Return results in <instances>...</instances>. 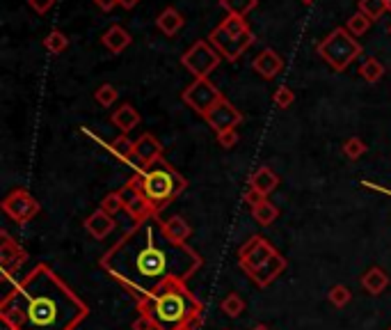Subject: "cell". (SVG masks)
<instances>
[{
	"label": "cell",
	"mask_w": 391,
	"mask_h": 330,
	"mask_svg": "<svg viewBox=\"0 0 391 330\" xmlns=\"http://www.w3.org/2000/svg\"><path fill=\"white\" fill-rule=\"evenodd\" d=\"M204 259L188 243H177L165 234L158 216L135 223L115 246L103 253L99 266L117 280L135 301L151 296L170 280L188 282Z\"/></svg>",
	"instance_id": "6da1fadb"
},
{
	"label": "cell",
	"mask_w": 391,
	"mask_h": 330,
	"mask_svg": "<svg viewBox=\"0 0 391 330\" xmlns=\"http://www.w3.org/2000/svg\"><path fill=\"white\" fill-rule=\"evenodd\" d=\"M87 315V303L48 264L16 280L0 303L7 330H76Z\"/></svg>",
	"instance_id": "7a4b0ae2"
},
{
	"label": "cell",
	"mask_w": 391,
	"mask_h": 330,
	"mask_svg": "<svg viewBox=\"0 0 391 330\" xmlns=\"http://www.w3.org/2000/svg\"><path fill=\"white\" fill-rule=\"evenodd\" d=\"M137 303V312L153 319L158 330H184L195 328L202 319L204 305L184 280H170L151 296Z\"/></svg>",
	"instance_id": "3957f363"
},
{
	"label": "cell",
	"mask_w": 391,
	"mask_h": 330,
	"mask_svg": "<svg viewBox=\"0 0 391 330\" xmlns=\"http://www.w3.org/2000/svg\"><path fill=\"white\" fill-rule=\"evenodd\" d=\"M133 177L137 181L140 193L144 195L146 202L153 206L156 213L167 209L174 199L188 188L186 177L174 170V165H170L165 159L149 165V168H137Z\"/></svg>",
	"instance_id": "277c9868"
},
{
	"label": "cell",
	"mask_w": 391,
	"mask_h": 330,
	"mask_svg": "<svg viewBox=\"0 0 391 330\" xmlns=\"http://www.w3.org/2000/svg\"><path fill=\"white\" fill-rule=\"evenodd\" d=\"M238 266L256 286H268L286 271L289 262L266 237L254 234L238 248Z\"/></svg>",
	"instance_id": "5b68a950"
},
{
	"label": "cell",
	"mask_w": 391,
	"mask_h": 330,
	"mask_svg": "<svg viewBox=\"0 0 391 330\" xmlns=\"http://www.w3.org/2000/svg\"><path fill=\"white\" fill-rule=\"evenodd\" d=\"M208 41L213 48L229 62H238V58L254 44V32L249 30L245 16H233L227 14L220 25H215L208 34Z\"/></svg>",
	"instance_id": "8992f818"
},
{
	"label": "cell",
	"mask_w": 391,
	"mask_h": 330,
	"mask_svg": "<svg viewBox=\"0 0 391 330\" xmlns=\"http://www.w3.org/2000/svg\"><path fill=\"white\" fill-rule=\"evenodd\" d=\"M316 51L334 72H345L362 55V44L355 39V34L348 32V28L338 25L325 39L318 41Z\"/></svg>",
	"instance_id": "52a82bcc"
},
{
	"label": "cell",
	"mask_w": 391,
	"mask_h": 330,
	"mask_svg": "<svg viewBox=\"0 0 391 330\" xmlns=\"http://www.w3.org/2000/svg\"><path fill=\"white\" fill-rule=\"evenodd\" d=\"M222 55L213 48L211 41L199 39L190 46L184 55H181V65H184L195 78H208L213 69L220 65Z\"/></svg>",
	"instance_id": "ba28073f"
},
{
	"label": "cell",
	"mask_w": 391,
	"mask_h": 330,
	"mask_svg": "<svg viewBox=\"0 0 391 330\" xmlns=\"http://www.w3.org/2000/svg\"><path fill=\"white\" fill-rule=\"evenodd\" d=\"M220 99H224V94L217 90L215 85L208 81V78H195V81L190 83L184 92H181V101H184L186 106L193 108L195 112H199L202 117Z\"/></svg>",
	"instance_id": "9c48e42d"
},
{
	"label": "cell",
	"mask_w": 391,
	"mask_h": 330,
	"mask_svg": "<svg viewBox=\"0 0 391 330\" xmlns=\"http://www.w3.org/2000/svg\"><path fill=\"white\" fill-rule=\"evenodd\" d=\"M3 211L10 216L14 223H30L32 218H37V213L41 211V204L37 202L28 188H14L10 195L3 199Z\"/></svg>",
	"instance_id": "30bf717a"
},
{
	"label": "cell",
	"mask_w": 391,
	"mask_h": 330,
	"mask_svg": "<svg viewBox=\"0 0 391 330\" xmlns=\"http://www.w3.org/2000/svg\"><path fill=\"white\" fill-rule=\"evenodd\" d=\"M206 119V124L213 128L215 136L217 133H224V131H231V128H238V124L242 121V115H240V110L233 106V103L224 97L215 103V106L211 108L204 115Z\"/></svg>",
	"instance_id": "8fae6325"
},
{
	"label": "cell",
	"mask_w": 391,
	"mask_h": 330,
	"mask_svg": "<svg viewBox=\"0 0 391 330\" xmlns=\"http://www.w3.org/2000/svg\"><path fill=\"white\" fill-rule=\"evenodd\" d=\"M119 193H121V199H124V211H126L135 223L151 218V216H158V213L153 211V206H151L149 202H146L144 195L140 193L135 177H130V179L126 181V184L119 188Z\"/></svg>",
	"instance_id": "7c38bea8"
},
{
	"label": "cell",
	"mask_w": 391,
	"mask_h": 330,
	"mask_svg": "<svg viewBox=\"0 0 391 330\" xmlns=\"http://www.w3.org/2000/svg\"><path fill=\"white\" fill-rule=\"evenodd\" d=\"M28 262V253L14 241L7 232H0V268H3L5 280H12V275Z\"/></svg>",
	"instance_id": "4fadbf2b"
},
{
	"label": "cell",
	"mask_w": 391,
	"mask_h": 330,
	"mask_svg": "<svg viewBox=\"0 0 391 330\" xmlns=\"http://www.w3.org/2000/svg\"><path fill=\"white\" fill-rule=\"evenodd\" d=\"M163 159V145L153 133H142L135 140V161L140 168H149V165L158 163Z\"/></svg>",
	"instance_id": "5bb4252c"
},
{
	"label": "cell",
	"mask_w": 391,
	"mask_h": 330,
	"mask_svg": "<svg viewBox=\"0 0 391 330\" xmlns=\"http://www.w3.org/2000/svg\"><path fill=\"white\" fill-rule=\"evenodd\" d=\"M252 67H254V72L266 78V81H273V78H277L282 72H284V60L282 55L277 53V51L273 48H263L261 53L254 58V62H252Z\"/></svg>",
	"instance_id": "9a60e30c"
},
{
	"label": "cell",
	"mask_w": 391,
	"mask_h": 330,
	"mask_svg": "<svg viewBox=\"0 0 391 330\" xmlns=\"http://www.w3.org/2000/svg\"><path fill=\"white\" fill-rule=\"evenodd\" d=\"M83 225H85V230H87V234H90L92 239L103 241V239L110 237L112 230H115V216L106 213L103 209H97L94 213L87 216Z\"/></svg>",
	"instance_id": "2e32d148"
},
{
	"label": "cell",
	"mask_w": 391,
	"mask_h": 330,
	"mask_svg": "<svg viewBox=\"0 0 391 330\" xmlns=\"http://www.w3.org/2000/svg\"><path fill=\"white\" fill-rule=\"evenodd\" d=\"M247 184H249V188H254L256 193L268 197L277 186H280V177H277L275 172L268 168V165H261L259 170L252 172V177H249Z\"/></svg>",
	"instance_id": "e0dca14e"
},
{
	"label": "cell",
	"mask_w": 391,
	"mask_h": 330,
	"mask_svg": "<svg viewBox=\"0 0 391 330\" xmlns=\"http://www.w3.org/2000/svg\"><path fill=\"white\" fill-rule=\"evenodd\" d=\"M362 286H364V291L371 293V296H380V293H385L387 286H389L387 271H382L380 266H371L369 271L362 275Z\"/></svg>",
	"instance_id": "ac0fdd59"
},
{
	"label": "cell",
	"mask_w": 391,
	"mask_h": 330,
	"mask_svg": "<svg viewBox=\"0 0 391 330\" xmlns=\"http://www.w3.org/2000/svg\"><path fill=\"white\" fill-rule=\"evenodd\" d=\"M101 41H103V46H106L110 53H121V51L124 48H128L130 46V41H133V37H130L128 34V30H124L121 28V25H110V28L103 32V37H101Z\"/></svg>",
	"instance_id": "d6986e66"
},
{
	"label": "cell",
	"mask_w": 391,
	"mask_h": 330,
	"mask_svg": "<svg viewBox=\"0 0 391 330\" xmlns=\"http://www.w3.org/2000/svg\"><path fill=\"white\" fill-rule=\"evenodd\" d=\"M110 119H112V124H115L121 133H130L137 124H140L142 117H140V112L130 106V103H121V106L112 112Z\"/></svg>",
	"instance_id": "ffe728a7"
},
{
	"label": "cell",
	"mask_w": 391,
	"mask_h": 330,
	"mask_svg": "<svg viewBox=\"0 0 391 330\" xmlns=\"http://www.w3.org/2000/svg\"><path fill=\"white\" fill-rule=\"evenodd\" d=\"M186 19L181 16V12L177 7H165V10L158 14V19H156V25H158V30L165 34V37H174L181 28H184Z\"/></svg>",
	"instance_id": "44dd1931"
},
{
	"label": "cell",
	"mask_w": 391,
	"mask_h": 330,
	"mask_svg": "<svg viewBox=\"0 0 391 330\" xmlns=\"http://www.w3.org/2000/svg\"><path fill=\"white\" fill-rule=\"evenodd\" d=\"M163 227H165V234L177 243H186L193 237V227H190L188 220H184L181 216H172V218L163 220Z\"/></svg>",
	"instance_id": "7402d4cb"
},
{
	"label": "cell",
	"mask_w": 391,
	"mask_h": 330,
	"mask_svg": "<svg viewBox=\"0 0 391 330\" xmlns=\"http://www.w3.org/2000/svg\"><path fill=\"white\" fill-rule=\"evenodd\" d=\"M108 150L124 163H130L135 159V140H130L128 133H121L119 138H115V140L108 145Z\"/></svg>",
	"instance_id": "603a6c76"
},
{
	"label": "cell",
	"mask_w": 391,
	"mask_h": 330,
	"mask_svg": "<svg viewBox=\"0 0 391 330\" xmlns=\"http://www.w3.org/2000/svg\"><path fill=\"white\" fill-rule=\"evenodd\" d=\"M252 216H254V220L259 225H263V227H268V225H273L277 218H280V209L270 202V199H263V202H259L254 209H252Z\"/></svg>",
	"instance_id": "cb8c5ba5"
},
{
	"label": "cell",
	"mask_w": 391,
	"mask_h": 330,
	"mask_svg": "<svg viewBox=\"0 0 391 330\" xmlns=\"http://www.w3.org/2000/svg\"><path fill=\"white\" fill-rule=\"evenodd\" d=\"M357 12L366 14L376 23L385 12H389V0H357Z\"/></svg>",
	"instance_id": "d4e9b609"
},
{
	"label": "cell",
	"mask_w": 391,
	"mask_h": 330,
	"mask_svg": "<svg viewBox=\"0 0 391 330\" xmlns=\"http://www.w3.org/2000/svg\"><path fill=\"white\" fill-rule=\"evenodd\" d=\"M359 76L366 83H378L380 78L385 76V67H382V62H380L378 58H366L359 65Z\"/></svg>",
	"instance_id": "484cf974"
},
{
	"label": "cell",
	"mask_w": 391,
	"mask_h": 330,
	"mask_svg": "<svg viewBox=\"0 0 391 330\" xmlns=\"http://www.w3.org/2000/svg\"><path fill=\"white\" fill-rule=\"evenodd\" d=\"M259 0H220V7L233 16H247L252 10H256Z\"/></svg>",
	"instance_id": "4316f807"
},
{
	"label": "cell",
	"mask_w": 391,
	"mask_h": 330,
	"mask_svg": "<svg viewBox=\"0 0 391 330\" xmlns=\"http://www.w3.org/2000/svg\"><path fill=\"white\" fill-rule=\"evenodd\" d=\"M69 46V37L64 32H60V30H50L46 37H43V48L48 51V53H62V51H67Z\"/></svg>",
	"instance_id": "83f0119b"
},
{
	"label": "cell",
	"mask_w": 391,
	"mask_h": 330,
	"mask_svg": "<svg viewBox=\"0 0 391 330\" xmlns=\"http://www.w3.org/2000/svg\"><path fill=\"white\" fill-rule=\"evenodd\" d=\"M371 25H373V21L369 19L366 14H362V12H355L350 19H348V32L350 34H355V37H359V34H366L369 30H371Z\"/></svg>",
	"instance_id": "f1b7e54d"
},
{
	"label": "cell",
	"mask_w": 391,
	"mask_h": 330,
	"mask_svg": "<svg viewBox=\"0 0 391 330\" xmlns=\"http://www.w3.org/2000/svg\"><path fill=\"white\" fill-rule=\"evenodd\" d=\"M222 312L231 319H238L242 312H245V301H242L238 293H229V296H224V301L220 303Z\"/></svg>",
	"instance_id": "f546056e"
},
{
	"label": "cell",
	"mask_w": 391,
	"mask_h": 330,
	"mask_svg": "<svg viewBox=\"0 0 391 330\" xmlns=\"http://www.w3.org/2000/svg\"><path fill=\"white\" fill-rule=\"evenodd\" d=\"M94 99H97L99 106H103V108H110L112 103H115V101L119 99V92H117L115 85L103 83V85H99V88H97V92H94Z\"/></svg>",
	"instance_id": "4dcf8cb0"
},
{
	"label": "cell",
	"mask_w": 391,
	"mask_h": 330,
	"mask_svg": "<svg viewBox=\"0 0 391 330\" xmlns=\"http://www.w3.org/2000/svg\"><path fill=\"white\" fill-rule=\"evenodd\" d=\"M327 301L332 303L334 308H345L348 303L352 301V291L348 289L345 284H334L332 289L327 291Z\"/></svg>",
	"instance_id": "1f68e13d"
},
{
	"label": "cell",
	"mask_w": 391,
	"mask_h": 330,
	"mask_svg": "<svg viewBox=\"0 0 391 330\" xmlns=\"http://www.w3.org/2000/svg\"><path fill=\"white\" fill-rule=\"evenodd\" d=\"M343 154L348 156L350 161H357L359 156L366 154V143L362 140V138H348V140L343 143Z\"/></svg>",
	"instance_id": "d6a6232c"
},
{
	"label": "cell",
	"mask_w": 391,
	"mask_h": 330,
	"mask_svg": "<svg viewBox=\"0 0 391 330\" xmlns=\"http://www.w3.org/2000/svg\"><path fill=\"white\" fill-rule=\"evenodd\" d=\"M99 209H103V211L110 213V216H115V213H119V211H124V199H121V193H119V190H115V193H108L106 197H103Z\"/></svg>",
	"instance_id": "836d02e7"
},
{
	"label": "cell",
	"mask_w": 391,
	"mask_h": 330,
	"mask_svg": "<svg viewBox=\"0 0 391 330\" xmlns=\"http://www.w3.org/2000/svg\"><path fill=\"white\" fill-rule=\"evenodd\" d=\"M273 101H275V106H277V108L286 110V108H291V106H293V101H295V92L289 88V85H280V88H277L275 94H273Z\"/></svg>",
	"instance_id": "e575fe53"
},
{
	"label": "cell",
	"mask_w": 391,
	"mask_h": 330,
	"mask_svg": "<svg viewBox=\"0 0 391 330\" xmlns=\"http://www.w3.org/2000/svg\"><path fill=\"white\" fill-rule=\"evenodd\" d=\"M238 140H240L238 128H231V131L217 133V143H220V147H224V150H231V147H236Z\"/></svg>",
	"instance_id": "d590c367"
},
{
	"label": "cell",
	"mask_w": 391,
	"mask_h": 330,
	"mask_svg": "<svg viewBox=\"0 0 391 330\" xmlns=\"http://www.w3.org/2000/svg\"><path fill=\"white\" fill-rule=\"evenodd\" d=\"M133 330H158V326L153 324L151 317L146 315H137V319L133 321Z\"/></svg>",
	"instance_id": "8d00e7d4"
},
{
	"label": "cell",
	"mask_w": 391,
	"mask_h": 330,
	"mask_svg": "<svg viewBox=\"0 0 391 330\" xmlns=\"http://www.w3.org/2000/svg\"><path fill=\"white\" fill-rule=\"evenodd\" d=\"M55 0H28V5H30V10H34L37 14H46L50 7H53Z\"/></svg>",
	"instance_id": "74e56055"
},
{
	"label": "cell",
	"mask_w": 391,
	"mask_h": 330,
	"mask_svg": "<svg viewBox=\"0 0 391 330\" xmlns=\"http://www.w3.org/2000/svg\"><path fill=\"white\" fill-rule=\"evenodd\" d=\"M242 199H245V202L249 204V209H254V206L259 204V202H263V195H261V193H256V190L254 188H247L245 190V193H242Z\"/></svg>",
	"instance_id": "f35d334b"
},
{
	"label": "cell",
	"mask_w": 391,
	"mask_h": 330,
	"mask_svg": "<svg viewBox=\"0 0 391 330\" xmlns=\"http://www.w3.org/2000/svg\"><path fill=\"white\" fill-rule=\"evenodd\" d=\"M94 3L99 5V10H103V12H112V10H115V7L119 5V0H94Z\"/></svg>",
	"instance_id": "ab89813d"
},
{
	"label": "cell",
	"mask_w": 391,
	"mask_h": 330,
	"mask_svg": "<svg viewBox=\"0 0 391 330\" xmlns=\"http://www.w3.org/2000/svg\"><path fill=\"white\" fill-rule=\"evenodd\" d=\"M137 3H140V0H119V7H124V10H133Z\"/></svg>",
	"instance_id": "60d3db41"
},
{
	"label": "cell",
	"mask_w": 391,
	"mask_h": 330,
	"mask_svg": "<svg viewBox=\"0 0 391 330\" xmlns=\"http://www.w3.org/2000/svg\"><path fill=\"white\" fill-rule=\"evenodd\" d=\"M364 186H366V188H373V190H380V193H385V195L391 197V190H389V188H382V186H376V184H369V181H364Z\"/></svg>",
	"instance_id": "b9f144b4"
},
{
	"label": "cell",
	"mask_w": 391,
	"mask_h": 330,
	"mask_svg": "<svg viewBox=\"0 0 391 330\" xmlns=\"http://www.w3.org/2000/svg\"><path fill=\"white\" fill-rule=\"evenodd\" d=\"M252 330H270V328H268V326H263V324H259L256 328H252Z\"/></svg>",
	"instance_id": "7bdbcfd3"
},
{
	"label": "cell",
	"mask_w": 391,
	"mask_h": 330,
	"mask_svg": "<svg viewBox=\"0 0 391 330\" xmlns=\"http://www.w3.org/2000/svg\"><path fill=\"white\" fill-rule=\"evenodd\" d=\"M304 5H311V3H316V0H302Z\"/></svg>",
	"instance_id": "ee69618b"
},
{
	"label": "cell",
	"mask_w": 391,
	"mask_h": 330,
	"mask_svg": "<svg viewBox=\"0 0 391 330\" xmlns=\"http://www.w3.org/2000/svg\"><path fill=\"white\" fill-rule=\"evenodd\" d=\"M389 12H391V0H389Z\"/></svg>",
	"instance_id": "f6af8a7d"
},
{
	"label": "cell",
	"mask_w": 391,
	"mask_h": 330,
	"mask_svg": "<svg viewBox=\"0 0 391 330\" xmlns=\"http://www.w3.org/2000/svg\"><path fill=\"white\" fill-rule=\"evenodd\" d=\"M184 330H193V328H184Z\"/></svg>",
	"instance_id": "bcb514c9"
},
{
	"label": "cell",
	"mask_w": 391,
	"mask_h": 330,
	"mask_svg": "<svg viewBox=\"0 0 391 330\" xmlns=\"http://www.w3.org/2000/svg\"><path fill=\"white\" fill-rule=\"evenodd\" d=\"M387 330H391V326H389V328H387Z\"/></svg>",
	"instance_id": "7dc6e473"
},
{
	"label": "cell",
	"mask_w": 391,
	"mask_h": 330,
	"mask_svg": "<svg viewBox=\"0 0 391 330\" xmlns=\"http://www.w3.org/2000/svg\"><path fill=\"white\" fill-rule=\"evenodd\" d=\"M389 32H391V28H389Z\"/></svg>",
	"instance_id": "c3c4849f"
}]
</instances>
